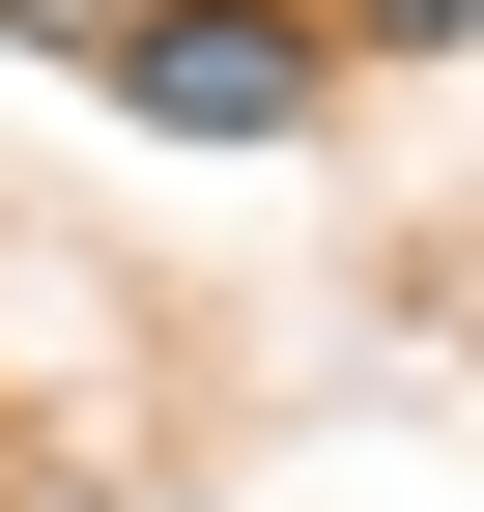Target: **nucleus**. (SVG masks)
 <instances>
[{
    "instance_id": "nucleus-1",
    "label": "nucleus",
    "mask_w": 484,
    "mask_h": 512,
    "mask_svg": "<svg viewBox=\"0 0 484 512\" xmlns=\"http://www.w3.org/2000/svg\"><path fill=\"white\" fill-rule=\"evenodd\" d=\"M0 29H57V86H114L143 143H314L342 114L314 0H0Z\"/></svg>"
},
{
    "instance_id": "nucleus-2",
    "label": "nucleus",
    "mask_w": 484,
    "mask_h": 512,
    "mask_svg": "<svg viewBox=\"0 0 484 512\" xmlns=\"http://www.w3.org/2000/svg\"><path fill=\"white\" fill-rule=\"evenodd\" d=\"M342 57H484V0H314Z\"/></svg>"
}]
</instances>
